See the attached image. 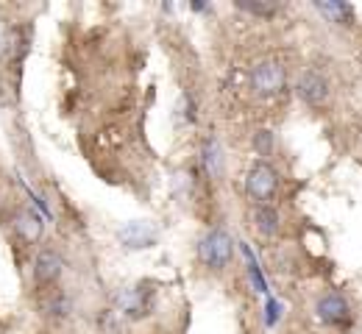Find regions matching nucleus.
<instances>
[{"mask_svg": "<svg viewBox=\"0 0 362 334\" xmlns=\"http://www.w3.org/2000/svg\"><path fill=\"white\" fill-rule=\"evenodd\" d=\"M254 150L259 153V156H268L273 150V134L271 131H257L254 134Z\"/></svg>", "mask_w": 362, "mask_h": 334, "instance_id": "14", "label": "nucleus"}, {"mask_svg": "<svg viewBox=\"0 0 362 334\" xmlns=\"http://www.w3.org/2000/svg\"><path fill=\"white\" fill-rule=\"evenodd\" d=\"M254 229L262 234V237H276L281 232V215L273 203H262V206H254Z\"/></svg>", "mask_w": 362, "mask_h": 334, "instance_id": "9", "label": "nucleus"}, {"mask_svg": "<svg viewBox=\"0 0 362 334\" xmlns=\"http://www.w3.org/2000/svg\"><path fill=\"white\" fill-rule=\"evenodd\" d=\"M231 256H234V239L226 229H209L204 237L198 239V259H201L204 268L221 273L228 268Z\"/></svg>", "mask_w": 362, "mask_h": 334, "instance_id": "1", "label": "nucleus"}, {"mask_svg": "<svg viewBox=\"0 0 362 334\" xmlns=\"http://www.w3.org/2000/svg\"><path fill=\"white\" fill-rule=\"evenodd\" d=\"M14 229H17L20 237L28 239V242H37V239L42 237V220L34 212H20L14 217Z\"/></svg>", "mask_w": 362, "mask_h": 334, "instance_id": "11", "label": "nucleus"}, {"mask_svg": "<svg viewBox=\"0 0 362 334\" xmlns=\"http://www.w3.org/2000/svg\"><path fill=\"white\" fill-rule=\"evenodd\" d=\"M237 6H240L243 11H248V14H257V17H273V14L279 11V3H265V0H254V3L240 0Z\"/></svg>", "mask_w": 362, "mask_h": 334, "instance_id": "13", "label": "nucleus"}, {"mask_svg": "<svg viewBox=\"0 0 362 334\" xmlns=\"http://www.w3.org/2000/svg\"><path fill=\"white\" fill-rule=\"evenodd\" d=\"M279 192V173L276 167H271L268 162H254L248 167V176H245V195L254 201V206H262V203H271Z\"/></svg>", "mask_w": 362, "mask_h": 334, "instance_id": "2", "label": "nucleus"}, {"mask_svg": "<svg viewBox=\"0 0 362 334\" xmlns=\"http://www.w3.org/2000/svg\"><path fill=\"white\" fill-rule=\"evenodd\" d=\"M315 8L334 25H351L354 23V6L351 3H315Z\"/></svg>", "mask_w": 362, "mask_h": 334, "instance_id": "10", "label": "nucleus"}, {"mask_svg": "<svg viewBox=\"0 0 362 334\" xmlns=\"http://www.w3.org/2000/svg\"><path fill=\"white\" fill-rule=\"evenodd\" d=\"M117 239L126 248H151L159 239V234H156V229L151 223H129V226H123L117 232Z\"/></svg>", "mask_w": 362, "mask_h": 334, "instance_id": "8", "label": "nucleus"}, {"mask_svg": "<svg viewBox=\"0 0 362 334\" xmlns=\"http://www.w3.org/2000/svg\"><path fill=\"white\" fill-rule=\"evenodd\" d=\"M62 270H64V259H62L53 248H42V251L37 254V259H34V279H37L40 287H47V285H53V282H59Z\"/></svg>", "mask_w": 362, "mask_h": 334, "instance_id": "7", "label": "nucleus"}, {"mask_svg": "<svg viewBox=\"0 0 362 334\" xmlns=\"http://www.w3.org/2000/svg\"><path fill=\"white\" fill-rule=\"evenodd\" d=\"M287 87V70L281 61L276 59H265L259 64L251 67V90L262 97L279 95Z\"/></svg>", "mask_w": 362, "mask_h": 334, "instance_id": "3", "label": "nucleus"}, {"mask_svg": "<svg viewBox=\"0 0 362 334\" xmlns=\"http://www.w3.org/2000/svg\"><path fill=\"white\" fill-rule=\"evenodd\" d=\"M315 318L323 326H332V329H343L351 323V304L340 295V292H326L320 295L315 304Z\"/></svg>", "mask_w": 362, "mask_h": 334, "instance_id": "4", "label": "nucleus"}, {"mask_svg": "<svg viewBox=\"0 0 362 334\" xmlns=\"http://www.w3.org/2000/svg\"><path fill=\"white\" fill-rule=\"evenodd\" d=\"M296 95L301 97L310 109H320V106H326V103H329V97H332L329 78H326L323 73H317V70H307V73H301V78H298V84H296Z\"/></svg>", "mask_w": 362, "mask_h": 334, "instance_id": "5", "label": "nucleus"}, {"mask_svg": "<svg viewBox=\"0 0 362 334\" xmlns=\"http://www.w3.org/2000/svg\"><path fill=\"white\" fill-rule=\"evenodd\" d=\"M117 309L129 318H142L153 309V290L148 287H129L117 295Z\"/></svg>", "mask_w": 362, "mask_h": 334, "instance_id": "6", "label": "nucleus"}, {"mask_svg": "<svg viewBox=\"0 0 362 334\" xmlns=\"http://www.w3.org/2000/svg\"><path fill=\"white\" fill-rule=\"evenodd\" d=\"M221 162H223L221 145L215 143V140H206L204 143V167H206V173L209 176H221Z\"/></svg>", "mask_w": 362, "mask_h": 334, "instance_id": "12", "label": "nucleus"}]
</instances>
